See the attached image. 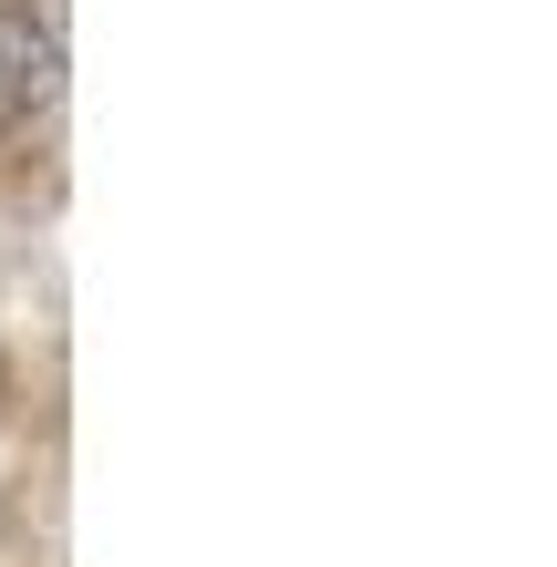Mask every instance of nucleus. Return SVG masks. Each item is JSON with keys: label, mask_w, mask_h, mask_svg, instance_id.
Here are the masks:
<instances>
[{"label": "nucleus", "mask_w": 557, "mask_h": 567, "mask_svg": "<svg viewBox=\"0 0 557 567\" xmlns=\"http://www.w3.org/2000/svg\"><path fill=\"white\" fill-rule=\"evenodd\" d=\"M62 0H0V145L62 104Z\"/></svg>", "instance_id": "1"}]
</instances>
